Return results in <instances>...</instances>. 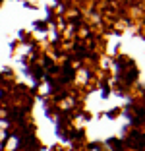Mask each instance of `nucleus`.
Instances as JSON below:
<instances>
[{
  "label": "nucleus",
  "mask_w": 145,
  "mask_h": 151,
  "mask_svg": "<svg viewBox=\"0 0 145 151\" xmlns=\"http://www.w3.org/2000/svg\"><path fill=\"white\" fill-rule=\"evenodd\" d=\"M130 143H132L134 147H141V145L145 147V136H141V134L134 132V134H132V139H130Z\"/></svg>",
  "instance_id": "1"
}]
</instances>
